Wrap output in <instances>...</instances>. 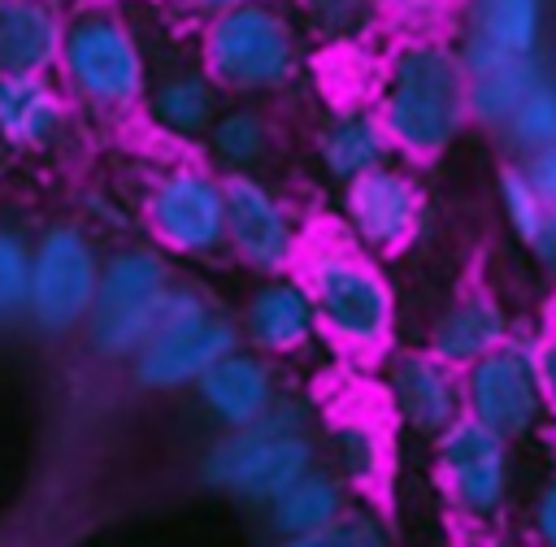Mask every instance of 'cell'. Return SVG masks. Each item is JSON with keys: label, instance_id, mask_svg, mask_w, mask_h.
I'll return each instance as SVG.
<instances>
[{"label": "cell", "instance_id": "23", "mask_svg": "<svg viewBox=\"0 0 556 547\" xmlns=\"http://www.w3.org/2000/svg\"><path fill=\"white\" fill-rule=\"evenodd\" d=\"M143 109H148L152 126L165 130L169 139H204L208 122L222 109V91L200 65H174V69L148 78Z\"/></svg>", "mask_w": 556, "mask_h": 547}, {"label": "cell", "instance_id": "11", "mask_svg": "<svg viewBox=\"0 0 556 547\" xmlns=\"http://www.w3.org/2000/svg\"><path fill=\"white\" fill-rule=\"evenodd\" d=\"M143 221L161 252L217 256L226 252V195L222 174L208 165H169L143 195Z\"/></svg>", "mask_w": 556, "mask_h": 547}, {"label": "cell", "instance_id": "15", "mask_svg": "<svg viewBox=\"0 0 556 547\" xmlns=\"http://www.w3.org/2000/svg\"><path fill=\"white\" fill-rule=\"evenodd\" d=\"M460 65H465V113L473 126L500 135L504 122L517 113L521 96L534 87V78L547 69L539 52H504L486 43L473 30H460L456 39Z\"/></svg>", "mask_w": 556, "mask_h": 547}, {"label": "cell", "instance_id": "20", "mask_svg": "<svg viewBox=\"0 0 556 547\" xmlns=\"http://www.w3.org/2000/svg\"><path fill=\"white\" fill-rule=\"evenodd\" d=\"M313 148H317L321 174L334 178L339 187L352 182V178H361V174H369V169H378V165H387L395 156L391 152V139H387V130H382V122H378V113L369 104H343V109H334L317 126Z\"/></svg>", "mask_w": 556, "mask_h": 547}, {"label": "cell", "instance_id": "2", "mask_svg": "<svg viewBox=\"0 0 556 547\" xmlns=\"http://www.w3.org/2000/svg\"><path fill=\"white\" fill-rule=\"evenodd\" d=\"M317 460H321V443H317L313 404L304 395L278 391V399L256 421L222 430L208 443L200 460V478L204 486L230 495L243 508H265Z\"/></svg>", "mask_w": 556, "mask_h": 547}, {"label": "cell", "instance_id": "3", "mask_svg": "<svg viewBox=\"0 0 556 547\" xmlns=\"http://www.w3.org/2000/svg\"><path fill=\"white\" fill-rule=\"evenodd\" d=\"M317 313V334L339 352L378 360L395 339V291L378 256L352 239H304L291 269Z\"/></svg>", "mask_w": 556, "mask_h": 547}, {"label": "cell", "instance_id": "31", "mask_svg": "<svg viewBox=\"0 0 556 547\" xmlns=\"http://www.w3.org/2000/svg\"><path fill=\"white\" fill-rule=\"evenodd\" d=\"M382 17L400 35H447L460 17V0H382Z\"/></svg>", "mask_w": 556, "mask_h": 547}, {"label": "cell", "instance_id": "28", "mask_svg": "<svg viewBox=\"0 0 556 547\" xmlns=\"http://www.w3.org/2000/svg\"><path fill=\"white\" fill-rule=\"evenodd\" d=\"M495 139H500L517 161L530 156V152H539V148H547V143L556 139V69H552V65L534 78V87L521 96L517 113L504 122V130H500Z\"/></svg>", "mask_w": 556, "mask_h": 547}, {"label": "cell", "instance_id": "36", "mask_svg": "<svg viewBox=\"0 0 556 547\" xmlns=\"http://www.w3.org/2000/svg\"><path fill=\"white\" fill-rule=\"evenodd\" d=\"M530 252H534V260L556 278V208L547 213V226H543V234L534 239V247H530Z\"/></svg>", "mask_w": 556, "mask_h": 547}, {"label": "cell", "instance_id": "22", "mask_svg": "<svg viewBox=\"0 0 556 547\" xmlns=\"http://www.w3.org/2000/svg\"><path fill=\"white\" fill-rule=\"evenodd\" d=\"M61 35L56 0H0V74H52Z\"/></svg>", "mask_w": 556, "mask_h": 547}, {"label": "cell", "instance_id": "30", "mask_svg": "<svg viewBox=\"0 0 556 547\" xmlns=\"http://www.w3.org/2000/svg\"><path fill=\"white\" fill-rule=\"evenodd\" d=\"M495 191H500V213H504V221H508L513 239H517L521 247H534V239L543 234V226H547V213H552V208H547V204H543V195L530 187V178L521 174V165H517V161L500 169Z\"/></svg>", "mask_w": 556, "mask_h": 547}, {"label": "cell", "instance_id": "19", "mask_svg": "<svg viewBox=\"0 0 556 547\" xmlns=\"http://www.w3.org/2000/svg\"><path fill=\"white\" fill-rule=\"evenodd\" d=\"M70 104L48 74H0V139L17 152H39L61 139Z\"/></svg>", "mask_w": 556, "mask_h": 547}, {"label": "cell", "instance_id": "16", "mask_svg": "<svg viewBox=\"0 0 556 547\" xmlns=\"http://www.w3.org/2000/svg\"><path fill=\"white\" fill-rule=\"evenodd\" d=\"M239 334L248 339L252 352L261 356H300L317 339V313L295 274H274L265 278L239 317Z\"/></svg>", "mask_w": 556, "mask_h": 547}, {"label": "cell", "instance_id": "27", "mask_svg": "<svg viewBox=\"0 0 556 547\" xmlns=\"http://www.w3.org/2000/svg\"><path fill=\"white\" fill-rule=\"evenodd\" d=\"M460 26L504 52H539L543 0H460Z\"/></svg>", "mask_w": 556, "mask_h": 547}, {"label": "cell", "instance_id": "12", "mask_svg": "<svg viewBox=\"0 0 556 547\" xmlns=\"http://www.w3.org/2000/svg\"><path fill=\"white\" fill-rule=\"evenodd\" d=\"M100 278V256L78 226H52L30 247V287L26 313L39 330L65 334L87 321Z\"/></svg>", "mask_w": 556, "mask_h": 547}, {"label": "cell", "instance_id": "21", "mask_svg": "<svg viewBox=\"0 0 556 547\" xmlns=\"http://www.w3.org/2000/svg\"><path fill=\"white\" fill-rule=\"evenodd\" d=\"M352 499H356V491L330 465L317 460L261 512H265V530L274 538H295V534H317V530L334 525L352 508Z\"/></svg>", "mask_w": 556, "mask_h": 547}, {"label": "cell", "instance_id": "24", "mask_svg": "<svg viewBox=\"0 0 556 547\" xmlns=\"http://www.w3.org/2000/svg\"><path fill=\"white\" fill-rule=\"evenodd\" d=\"M326 451H330V469L352 486V491H369L378 486V478L387 473V430L378 425L374 412H334L326 421Z\"/></svg>", "mask_w": 556, "mask_h": 547}, {"label": "cell", "instance_id": "37", "mask_svg": "<svg viewBox=\"0 0 556 547\" xmlns=\"http://www.w3.org/2000/svg\"><path fill=\"white\" fill-rule=\"evenodd\" d=\"M182 13H191V17H213V13H226V9H235V4H243V0H174Z\"/></svg>", "mask_w": 556, "mask_h": 547}, {"label": "cell", "instance_id": "5", "mask_svg": "<svg viewBox=\"0 0 556 547\" xmlns=\"http://www.w3.org/2000/svg\"><path fill=\"white\" fill-rule=\"evenodd\" d=\"M74 100L96 113H130L143 104L152 65L139 30L109 4H87L65 17L56 65Z\"/></svg>", "mask_w": 556, "mask_h": 547}, {"label": "cell", "instance_id": "1", "mask_svg": "<svg viewBox=\"0 0 556 547\" xmlns=\"http://www.w3.org/2000/svg\"><path fill=\"white\" fill-rule=\"evenodd\" d=\"M369 109L378 113L395 156L439 161L469 126L456 39L400 35L378 65V91Z\"/></svg>", "mask_w": 556, "mask_h": 547}, {"label": "cell", "instance_id": "9", "mask_svg": "<svg viewBox=\"0 0 556 547\" xmlns=\"http://www.w3.org/2000/svg\"><path fill=\"white\" fill-rule=\"evenodd\" d=\"M460 412L500 434L504 443H526L543 430L547 408L534 373L530 334H508L500 347L460 369Z\"/></svg>", "mask_w": 556, "mask_h": 547}, {"label": "cell", "instance_id": "7", "mask_svg": "<svg viewBox=\"0 0 556 547\" xmlns=\"http://www.w3.org/2000/svg\"><path fill=\"white\" fill-rule=\"evenodd\" d=\"M174 287V269L161 247H117L109 260H100L96 295L87 308V343L104 360H130L139 343L148 339L165 291Z\"/></svg>", "mask_w": 556, "mask_h": 547}, {"label": "cell", "instance_id": "10", "mask_svg": "<svg viewBox=\"0 0 556 547\" xmlns=\"http://www.w3.org/2000/svg\"><path fill=\"white\" fill-rule=\"evenodd\" d=\"M226 195V252L261 274H291L304 247V226L291 200L256 174H222Z\"/></svg>", "mask_w": 556, "mask_h": 547}, {"label": "cell", "instance_id": "34", "mask_svg": "<svg viewBox=\"0 0 556 547\" xmlns=\"http://www.w3.org/2000/svg\"><path fill=\"white\" fill-rule=\"evenodd\" d=\"M526 534H530V547H556V473L534 486L526 508Z\"/></svg>", "mask_w": 556, "mask_h": 547}, {"label": "cell", "instance_id": "26", "mask_svg": "<svg viewBox=\"0 0 556 547\" xmlns=\"http://www.w3.org/2000/svg\"><path fill=\"white\" fill-rule=\"evenodd\" d=\"M304 39L321 48H361L387 30L382 0H295Z\"/></svg>", "mask_w": 556, "mask_h": 547}, {"label": "cell", "instance_id": "17", "mask_svg": "<svg viewBox=\"0 0 556 547\" xmlns=\"http://www.w3.org/2000/svg\"><path fill=\"white\" fill-rule=\"evenodd\" d=\"M195 399L200 408L222 425V430H235V425H248L256 421L274 399H278V369L269 356L252 352V347H235L226 352L217 365H208L200 378H195Z\"/></svg>", "mask_w": 556, "mask_h": 547}, {"label": "cell", "instance_id": "25", "mask_svg": "<svg viewBox=\"0 0 556 547\" xmlns=\"http://www.w3.org/2000/svg\"><path fill=\"white\" fill-rule=\"evenodd\" d=\"M269 143H274V130L256 104L217 109V117L204 130V148L213 165L226 174H256V165L269 156Z\"/></svg>", "mask_w": 556, "mask_h": 547}, {"label": "cell", "instance_id": "6", "mask_svg": "<svg viewBox=\"0 0 556 547\" xmlns=\"http://www.w3.org/2000/svg\"><path fill=\"white\" fill-rule=\"evenodd\" d=\"M239 343L243 334L230 313H222L200 287L174 282L161 300L148 339L130 356V373L148 391H182L195 386V378Z\"/></svg>", "mask_w": 556, "mask_h": 547}, {"label": "cell", "instance_id": "29", "mask_svg": "<svg viewBox=\"0 0 556 547\" xmlns=\"http://www.w3.org/2000/svg\"><path fill=\"white\" fill-rule=\"evenodd\" d=\"M274 547H395V534H391V525L382 521L378 508L352 499V508H348L334 525H326V530H317V534L274 538Z\"/></svg>", "mask_w": 556, "mask_h": 547}, {"label": "cell", "instance_id": "14", "mask_svg": "<svg viewBox=\"0 0 556 547\" xmlns=\"http://www.w3.org/2000/svg\"><path fill=\"white\" fill-rule=\"evenodd\" d=\"M378 360H382L387 412L404 430H413L421 438H434L460 417V373L452 365H443L434 352H426V347H387Z\"/></svg>", "mask_w": 556, "mask_h": 547}, {"label": "cell", "instance_id": "4", "mask_svg": "<svg viewBox=\"0 0 556 547\" xmlns=\"http://www.w3.org/2000/svg\"><path fill=\"white\" fill-rule=\"evenodd\" d=\"M200 69L230 96H278L304 74V30L274 0H243L200 22Z\"/></svg>", "mask_w": 556, "mask_h": 547}, {"label": "cell", "instance_id": "33", "mask_svg": "<svg viewBox=\"0 0 556 547\" xmlns=\"http://www.w3.org/2000/svg\"><path fill=\"white\" fill-rule=\"evenodd\" d=\"M530 347H534V373H539L543 408H547V421L556 425V313L530 334Z\"/></svg>", "mask_w": 556, "mask_h": 547}, {"label": "cell", "instance_id": "32", "mask_svg": "<svg viewBox=\"0 0 556 547\" xmlns=\"http://www.w3.org/2000/svg\"><path fill=\"white\" fill-rule=\"evenodd\" d=\"M26 287H30V247L0 230V321L26 313Z\"/></svg>", "mask_w": 556, "mask_h": 547}, {"label": "cell", "instance_id": "18", "mask_svg": "<svg viewBox=\"0 0 556 547\" xmlns=\"http://www.w3.org/2000/svg\"><path fill=\"white\" fill-rule=\"evenodd\" d=\"M508 334H513V317H508L504 300L478 282V287L456 291L439 308V317L430 321V334H426V352H434L443 365H452L460 373L465 365H473L478 356L500 347Z\"/></svg>", "mask_w": 556, "mask_h": 547}, {"label": "cell", "instance_id": "13", "mask_svg": "<svg viewBox=\"0 0 556 547\" xmlns=\"http://www.w3.org/2000/svg\"><path fill=\"white\" fill-rule=\"evenodd\" d=\"M339 217L356 247L369 256H395L426 226V191L404 165L387 161L339 187Z\"/></svg>", "mask_w": 556, "mask_h": 547}, {"label": "cell", "instance_id": "8", "mask_svg": "<svg viewBox=\"0 0 556 547\" xmlns=\"http://www.w3.org/2000/svg\"><path fill=\"white\" fill-rule=\"evenodd\" d=\"M434 473L447 508L469 525H495L513 504V443L465 412L443 434H434Z\"/></svg>", "mask_w": 556, "mask_h": 547}, {"label": "cell", "instance_id": "35", "mask_svg": "<svg viewBox=\"0 0 556 547\" xmlns=\"http://www.w3.org/2000/svg\"><path fill=\"white\" fill-rule=\"evenodd\" d=\"M517 165H521V174L530 178V187L543 195V204H547V208H556V139H552L547 148H539V152L521 156Z\"/></svg>", "mask_w": 556, "mask_h": 547}]
</instances>
